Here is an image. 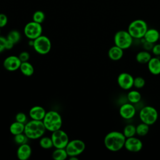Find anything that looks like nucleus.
<instances>
[{
  "mask_svg": "<svg viewBox=\"0 0 160 160\" xmlns=\"http://www.w3.org/2000/svg\"><path fill=\"white\" fill-rule=\"evenodd\" d=\"M126 139L122 132L116 131H111L105 136L104 144L108 150L117 152L124 148Z\"/></svg>",
  "mask_w": 160,
  "mask_h": 160,
  "instance_id": "f257e3e1",
  "label": "nucleus"
},
{
  "mask_svg": "<svg viewBox=\"0 0 160 160\" xmlns=\"http://www.w3.org/2000/svg\"><path fill=\"white\" fill-rule=\"evenodd\" d=\"M46 130L42 121L32 119L25 124L24 133L30 139H37L44 135Z\"/></svg>",
  "mask_w": 160,
  "mask_h": 160,
  "instance_id": "f03ea898",
  "label": "nucleus"
},
{
  "mask_svg": "<svg viewBox=\"0 0 160 160\" xmlns=\"http://www.w3.org/2000/svg\"><path fill=\"white\" fill-rule=\"evenodd\" d=\"M42 122L46 130L53 132L60 129L62 124V119L60 114L53 110L46 112Z\"/></svg>",
  "mask_w": 160,
  "mask_h": 160,
  "instance_id": "7ed1b4c3",
  "label": "nucleus"
},
{
  "mask_svg": "<svg viewBox=\"0 0 160 160\" xmlns=\"http://www.w3.org/2000/svg\"><path fill=\"white\" fill-rule=\"evenodd\" d=\"M148 28L146 22L142 19H138L130 22L128 28V31L132 38H143Z\"/></svg>",
  "mask_w": 160,
  "mask_h": 160,
  "instance_id": "20e7f679",
  "label": "nucleus"
},
{
  "mask_svg": "<svg viewBox=\"0 0 160 160\" xmlns=\"http://www.w3.org/2000/svg\"><path fill=\"white\" fill-rule=\"evenodd\" d=\"M139 116L141 122L151 126L158 120V112L154 107L146 106L140 110Z\"/></svg>",
  "mask_w": 160,
  "mask_h": 160,
  "instance_id": "39448f33",
  "label": "nucleus"
},
{
  "mask_svg": "<svg viewBox=\"0 0 160 160\" xmlns=\"http://www.w3.org/2000/svg\"><path fill=\"white\" fill-rule=\"evenodd\" d=\"M32 48L37 53L44 55L51 51V42L49 38L42 34L33 40Z\"/></svg>",
  "mask_w": 160,
  "mask_h": 160,
  "instance_id": "423d86ee",
  "label": "nucleus"
},
{
  "mask_svg": "<svg viewBox=\"0 0 160 160\" xmlns=\"http://www.w3.org/2000/svg\"><path fill=\"white\" fill-rule=\"evenodd\" d=\"M132 37L128 31L119 30L117 31L114 36L115 45L125 50L130 48L132 43Z\"/></svg>",
  "mask_w": 160,
  "mask_h": 160,
  "instance_id": "0eeeda50",
  "label": "nucleus"
},
{
  "mask_svg": "<svg viewBox=\"0 0 160 160\" xmlns=\"http://www.w3.org/2000/svg\"><path fill=\"white\" fill-rule=\"evenodd\" d=\"M42 28L41 24L34 21L28 22L24 28V34L25 36L30 40H34L42 35Z\"/></svg>",
  "mask_w": 160,
  "mask_h": 160,
  "instance_id": "6e6552de",
  "label": "nucleus"
},
{
  "mask_svg": "<svg viewBox=\"0 0 160 160\" xmlns=\"http://www.w3.org/2000/svg\"><path fill=\"white\" fill-rule=\"evenodd\" d=\"M86 145L84 141L81 139H73L69 141L65 149L68 156H78L84 152Z\"/></svg>",
  "mask_w": 160,
  "mask_h": 160,
  "instance_id": "1a4fd4ad",
  "label": "nucleus"
},
{
  "mask_svg": "<svg viewBox=\"0 0 160 160\" xmlns=\"http://www.w3.org/2000/svg\"><path fill=\"white\" fill-rule=\"evenodd\" d=\"M51 138L55 148H65L69 141L68 134L61 129L52 132Z\"/></svg>",
  "mask_w": 160,
  "mask_h": 160,
  "instance_id": "9d476101",
  "label": "nucleus"
},
{
  "mask_svg": "<svg viewBox=\"0 0 160 160\" xmlns=\"http://www.w3.org/2000/svg\"><path fill=\"white\" fill-rule=\"evenodd\" d=\"M134 78L128 72L120 73L117 78L118 86L124 90H129L133 87Z\"/></svg>",
  "mask_w": 160,
  "mask_h": 160,
  "instance_id": "9b49d317",
  "label": "nucleus"
},
{
  "mask_svg": "<svg viewBox=\"0 0 160 160\" xmlns=\"http://www.w3.org/2000/svg\"><path fill=\"white\" fill-rule=\"evenodd\" d=\"M124 147L129 152H138L142 149V142L139 138L132 136L126 139Z\"/></svg>",
  "mask_w": 160,
  "mask_h": 160,
  "instance_id": "f8f14e48",
  "label": "nucleus"
},
{
  "mask_svg": "<svg viewBox=\"0 0 160 160\" xmlns=\"http://www.w3.org/2000/svg\"><path fill=\"white\" fill-rule=\"evenodd\" d=\"M21 61L19 57L14 55L9 56L3 61L4 68L8 71H15L19 69Z\"/></svg>",
  "mask_w": 160,
  "mask_h": 160,
  "instance_id": "ddd939ff",
  "label": "nucleus"
},
{
  "mask_svg": "<svg viewBox=\"0 0 160 160\" xmlns=\"http://www.w3.org/2000/svg\"><path fill=\"white\" fill-rule=\"evenodd\" d=\"M136 108L132 103L128 102L122 104L119 110L120 116L124 119H130L136 114Z\"/></svg>",
  "mask_w": 160,
  "mask_h": 160,
  "instance_id": "4468645a",
  "label": "nucleus"
},
{
  "mask_svg": "<svg viewBox=\"0 0 160 160\" xmlns=\"http://www.w3.org/2000/svg\"><path fill=\"white\" fill-rule=\"evenodd\" d=\"M32 154V149L31 146L28 144H23L19 146L17 149V157L19 160L28 159Z\"/></svg>",
  "mask_w": 160,
  "mask_h": 160,
  "instance_id": "2eb2a0df",
  "label": "nucleus"
},
{
  "mask_svg": "<svg viewBox=\"0 0 160 160\" xmlns=\"http://www.w3.org/2000/svg\"><path fill=\"white\" fill-rule=\"evenodd\" d=\"M46 113V110L41 106H34L29 111V115L32 119L39 121H42Z\"/></svg>",
  "mask_w": 160,
  "mask_h": 160,
  "instance_id": "dca6fc26",
  "label": "nucleus"
},
{
  "mask_svg": "<svg viewBox=\"0 0 160 160\" xmlns=\"http://www.w3.org/2000/svg\"><path fill=\"white\" fill-rule=\"evenodd\" d=\"M123 54L124 49L116 45L111 47L108 52V55L109 59L114 61L120 60L122 58Z\"/></svg>",
  "mask_w": 160,
  "mask_h": 160,
  "instance_id": "f3484780",
  "label": "nucleus"
},
{
  "mask_svg": "<svg viewBox=\"0 0 160 160\" xmlns=\"http://www.w3.org/2000/svg\"><path fill=\"white\" fill-rule=\"evenodd\" d=\"M148 64L149 71L153 75L160 74V59L158 57H152Z\"/></svg>",
  "mask_w": 160,
  "mask_h": 160,
  "instance_id": "a211bd4d",
  "label": "nucleus"
},
{
  "mask_svg": "<svg viewBox=\"0 0 160 160\" xmlns=\"http://www.w3.org/2000/svg\"><path fill=\"white\" fill-rule=\"evenodd\" d=\"M159 33L160 32H159L156 29H148L143 38L144 39L145 41H147L151 44H154L159 41Z\"/></svg>",
  "mask_w": 160,
  "mask_h": 160,
  "instance_id": "6ab92c4d",
  "label": "nucleus"
},
{
  "mask_svg": "<svg viewBox=\"0 0 160 160\" xmlns=\"http://www.w3.org/2000/svg\"><path fill=\"white\" fill-rule=\"evenodd\" d=\"M151 58V54L146 50L141 51L136 55V60L140 64H147Z\"/></svg>",
  "mask_w": 160,
  "mask_h": 160,
  "instance_id": "aec40b11",
  "label": "nucleus"
},
{
  "mask_svg": "<svg viewBox=\"0 0 160 160\" xmlns=\"http://www.w3.org/2000/svg\"><path fill=\"white\" fill-rule=\"evenodd\" d=\"M19 70L23 75L28 77L31 76L34 72L33 66L28 61L22 62L19 68Z\"/></svg>",
  "mask_w": 160,
  "mask_h": 160,
  "instance_id": "412c9836",
  "label": "nucleus"
},
{
  "mask_svg": "<svg viewBox=\"0 0 160 160\" xmlns=\"http://www.w3.org/2000/svg\"><path fill=\"white\" fill-rule=\"evenodd\" d=\"M24 127L25 124L19 122L18 121L13 122L9 126V131L10 132L15 136L18 134L23 133L24 131Z\"/></svg>",
  "mask_w": 160,
  "mask_h": 160,
  "instance_id": "4be33fe9",
  "label": "nucleus"
},
{
  "mask_svg": "<svg viewBox=\"0 0 160 160\" xmlns=\"http://www.w3.org/2000/svg\"><path fill=\"white\" fill-rule=\"evenodd\" d=\"M128 101L132 104H136L141 99V93L136 90H131L128 92L127 95Z\"/></svg>",
  "mask_w": 160,
  "mask_h": 160,
  "instance_id": "5701e85b",
  "label": "nucleus"
},
{
  "mask_svg": "<svg viewBox=\"0 0 160 160\" xmlns=\"http://www.w3.org/2000/svg\"><path fill=\"white\" fill-rule=\"evenodd\" d=\"M68 156L65 148H56L52 154V157L55 160H64Z\"/></svg>",
  "mask_w": 160,
  "mask_h": 160,
  "instance_id": "b1692460",
  "label": "nucleus"
},
{
  "mask_svg": "<svg viewBox=\"0 0 160 160\" xmlns=\"http://www.w3.org/2000/svg\"><path fill=\"white\" fill-rule=\"evenodd\" d=\"M136 134L139 136H146L149 131V125L141 122L138 124L136 126Z\"/></svg>",
  "mask_w": 160,
  "mask_h": 160,
  "instance_id": "393cba45",
  "label": "nucleus"
},
{
  "mask_svg": "<svg viewBox=\"0 0 160 160\" xmlns=\"http://www.w3.org/2000/svg\"><path fill=\"white\" fill-rule=\"evenodd\" d=\"M124 136L128 138L132 136H135L136 134V126L133 124H129L124 126L123 131L122 132Z\"/></svg>",
  "mask_w": 160,
  "mask_h": 160,
  "instance_id": "a878e982",
  "label": "nucleus"
},
{
  "mask_svg": "<svg viewBox=\"0 0 160 160\" xmlns=\"http://www.w3.org/2000/svg\"><path fill=\"white\" fill-rule=\"evenodd\" d=\"M7 39L14 43V44L18 42L21 39V34L18 30H11L9 32L6 37Z\"/></svg>",
  "mask_w": 160,
  "mask_h": 160,
  "instance_id": "bb28decb",
  "label": "nucleus"
},
{
  "mask_svg": "<svg viewBox=\"0 0 160 160\" xmlns=\"http://www.w3.org/2000/svg\"><path fill=\"white\" fill-rule=\"evenodd\" d=\"M39 145L43 149H48L51 148L53 146L51 138L42 136L39 140Z\"/></svg>",
  "mask_w": 160,
  "mask_h": 160,
  "instance_id": "cd10ccee",
  "label": "nucleus"
},
{
  "mask_svg": "<svg viewBox=\"0 0 160 160\" xmlns=\"http://www.w3.org/2000/svg\"><path fill=\"white\" fill-rule=\"evenodd\" d=\"M45 19V14L42 11H36L32 14V21L42 24Z\"/></svg>",
  "mask_w": 160,
  "mask_h": 160,
  "instance_id": "c85d7f7f",
  "label": "nucleus"
},
{
  "mask_svg": "<svg viewBox=\"0 0 160 160\" xmlns=\"http://www.w3.org/2000/svg\"><path fill=\"white\" fill-rule=\"evenodd\" d=\"M14 139L16 144L21 145V144L28 143L29 138L23 132V133H21V134H18L17 135H15Z\"/></svg>",
  "mask_w": 160,
  "mask_h": 160,
  "instance_id": "c756f323",
  "label": "nucleus"
},
{
  "mask_svg": "<svg viewBox=\"0 0 160 160\" xmlns=\"http://www.w3.org/2000/svg\"><path fill=\"white\" fill-rule=\"evenodd\" d=\"M146 81L145 79L141 76H138L134 78L133 86L136 89H141L145 86Z\"/></svg>",
  "mask_w": 160,
  "mask_h": 160,
  "instance_id": "7c9ffc66",
  "label": "nucleus"
},
{
  "mask_svg": "<svg viewBox=\"0 0 160 160\" xmlns=\"http://www.w3.org/2000/svg\"><path fill=\"white\" fill-rule=\"evenodd\" d=\"M16 121H18L21 123L26 124L27 122V116L24 112H18L15 117Z\"/></svg>",
  "mask_w": 160,
  "mask_h": 160,
  "instance_id": "2f4dec72",
  "label": "nucleus"
},
{
  "mask_svg": "<svg viewBox=\"0 0 160 160\" xmlns=\"http://www.w3.org/2000/svg\"><path fill=\"white\" fill-rule=\"evenodd\" d=\"M8 22V16L3 13H0V28H4L6 26Z\"/></svg>",
  "mask_w": 160,
  "mask_h": 160,
  "instance_id": "473e14b6",
  "label": "nucleus"
},
{
  "mask_svg": "<svg viewBox=\"0 0 160 160\" xmlns=\"http://www.w3.org/2000/svg\"><path fill=\"white\" fill-rule=\"evenodd\" d=\"M18 57L21 62H26L29 59L30 55L29 52L26 51H22L18 55Z\"/></svg>",
  "mask_w": 160,
  "mask_h": 160,
  "instance_id": "72a5a7b5",
  "label": "nucleus"
},
{
  "mask_svg": "<svg viewBox=\"0 0 160 160\" xmlns=\"http://www.w3.org/2000/svg\"><path fill=\"white\" fill-rule=\"evenodd\" d=\"M151 51L154 55H155L156 56H160V43L156 44L153 45V47H152Z\"/></svg>",
  "mask_w": 160,
  "mask_h": 160,
  "instance_id": "f704fd0d",
  "label": "nucleus"
},
{
  "mask_svg": "<svg viewBox=\"0 0 160 160\" xmlns=\"http://www.w3.org/2000/svg\"><path fill=\"white\" fill-rule=\"evenodd\" d=\"M6 38L0 36V53L6 49Z\"/></svg>",
  "mask_w": 160,
  "mask_h": 160,
  "instance_id": "c9c22d12",
  "label": "nucleus"
},
{
  "mask_svg": "<svg viewBox=\"0 0 160 160\" xmlns=\"http://www.w3.org/2000/svg\"><path fill=\"white\" fill-rule=\"evenodd\" d=\"M14 45V43H12V42H11L10 41L7 39L6 42V49H11L13 48Z\"/></svg>",
  "mask_w": 160,
  "mask_h": 160,
  "instance_id": "e433bc0d",
  "label": "nucleus"
},
{
  "mask_svg": "<svg viewBox=\"0 0 160 160\" xmlns=\"http://www.w3.org/2000/svg\"><path fill=\"white\" fill-rule=\"evenodd\" d=\"M70 160H78V158H77V156H71L69 158Z\"/></svg>",
  "mask_w": 160,
  "mask_h": 160,
  "instance_id": "4c0bfd02",
  "label": "nucleus"
},
{
  "mask_svg": "<svg viewBox=\"0 0 160 160\" xmlns=\"http://www.w3.org/2000/svg\"><path fill=\"white\" fill-rule=\"evenodd\" d=\"M159 41H160V33H159Z\"/></svg>",
  "mask_w": 160,
  "mask_h": 160,
  "instance_id": "58836bf2",
  "label": "nucleus"
},
{
  "mask_svg": "<svg viewBox=\"0 0 160 160\" xmlns=\"http://www.w3.org/2000/svg\"><path fill=\"white\" fill-rule=\"evenodd\" d=\"M0 36H1V28H0Z\"/></svg>",
  "mask_w": 160,
  "mask_h": 160,
  "instance_id": "ea45409f",
  "label": "nucleus"
}]
</instances>
